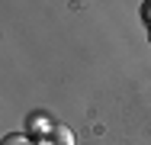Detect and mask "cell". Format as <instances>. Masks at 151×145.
Wrapping results in <instances>:
<instances>
[{"label":"cell","mask_w":151,"mask_h":145,"mask_svg":"<svg viewBox=\"0 0 151 145\" xmlns=\"http://www.w3.org/2000/svg\"><path fill=\"white\" fill-rule=\"evenodd\" d=\"M42 145H74V132H71V129L55 126V129L45 136V142H42Z\"/></svg>","instance_id":"obj_1"},{"label":"cell","mask_w":151,"mask_h":145,"mask_svg":"<svg viewBox=\"0 0 151 145\" xmlns=\"http://www.w3.org/2000/svg\"><path fill=\"white\" fill-rule=\"evenodd\" d=\"M29 129H32V132H45V136L52 132L48 119H45V116H39V113H32V116H29Z\"/></svg>","instance_id":"obj_2"},{"label":"cell","mask_w":151,"mask_h":145,"mask_svg":"<svg viewBox=\"0 0 151 145\" xmlns=\"http://www.w3.org/2000/svg\"><path fill=\"white\" fill-rule=\"evenodd\" d=\"M3 145H32V139L23 136V132H6L3 136Z\"/></svg>","instance_id":"obj_3"},{"label":"cell","mask_w":151,"mask_h":145,"mask_svg":"<svg viewBox=\"0 0 151 145\" xmlns=\"http://www.w3.org/2000/svg\"><path fill=\"white\" fill-rule=\"evenodd\" d=\"M142 16H145V20L151 23V3H145V10H142Z\"/></svg>","instance_id":"obj_4"}]
</instances>
